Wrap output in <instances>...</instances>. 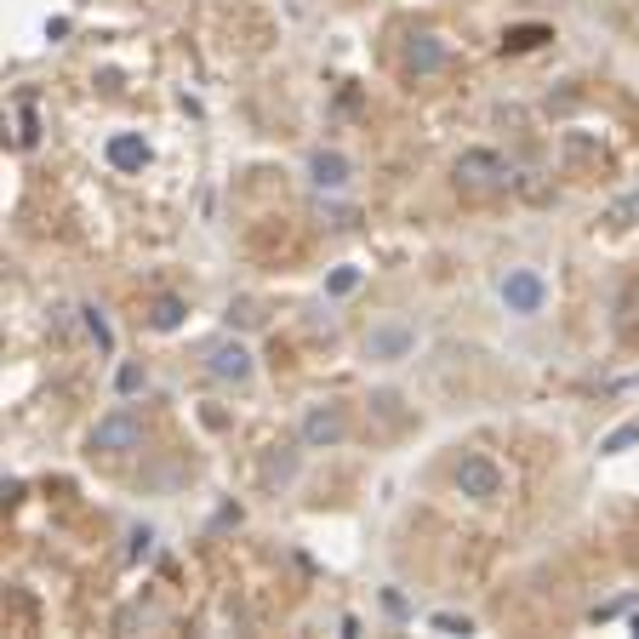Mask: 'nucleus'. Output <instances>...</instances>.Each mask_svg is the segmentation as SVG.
I'll list each match as a JSON object with an SVG mask.
<instances>
[{
	"instance_id": "2eb2a0df",
	"label": "nucleus",
	"mask_w": 639,
	"mask_h": 639,
	"mask_svg": "<svg viewBox=\"0 0 639 639\" xmlns=\"http://www.w3.org/2000/svg\"><path fill=\"white\" fill-rule=\"evenodd\" d=\"M543 40H554L548 29H536V23H531V29H514V35H508L502 46H508V52H531V46H543Z\"/></svg>"
},
{
	"instance_id": "39448f33",
	"label": "nucleus",
	"mask_w": 639,
	"mask_h": 639,
	"mask_svg": "<svg viewBox=\"0 0 639 639\" xmlns=\"http://www.w3.org/2000/svg\"><path fill=\"white\" fill-rule=\"evenodd\" d=\"M297 440H303V451H338V446L348 440V412H343L338 400L309 405V412H303V423H297Z\"/></svg>"
},
{
	"instance_id": "f03ea898",
	"label": "nucleus",
	"mask_w": 639,
	"mask_h": 639,
	"mask_svg": "<svg viewBox=\"0 0 639 639\" xmlns=\"http://www.w3.org/2000/svg\"><path fill=\"white\" fill-rule=\"evenodd\" d=\"M451 485H457V497H469V502H497L502 497V463L485 451H469V457H457Z\"/></svg>"
},
{
	"instance_id": "ddd939ff",
	"label": "nucleus",
	"mask_w": 639,
	"mask_h": 639,
	"mask_svg": "<svg viewBox=\"0 0 639 639\" xmlns=\"http://www.w3.org/2000/svg\"><path fill=\"white\" fill-rule=\"evenodd\" d=\"M348 292H360V269L354 263H338L326 274V297H348Z\"/></svg>"
},
{
	"instance_id": "a211bd4d",
	"label": "nucleus",
	"mask_w": 639,
	"mask_h": 639,
	"mask_svg": "<svg viewBox=\"0 0 639 639\" xmlns=\"http://www.w3.org/2000/svg\"><path fill=\"white\" fill-rule=\"evenodd\" d=\"M115 382H120V394H138L149 377H143V366H120V377H115Z\"/></svg>"
},
{
	"instance_id": "7ed1b4c3",
	"label": "nucleus",
	"mask_w": 639,
	"mask_h": 639,
	"mask_svg": "<svg viewBox=\"0 0 639 639\" xmlns=\"http://www.w3.org/2000/svg\"><path fill=\"white\" fill-rule=\"evenodd\" d=\"M497 297H502V309L514 315V320H536L548 309V280L536 274V269H508L497 280Z\"/></svg>"
},
{
	"instance_id": "dca6fc26",
	"label": "nucleus",
	"mask_w": 639,
	"mask_h": 639,
	"mask_svg": "<svg viewBox=\"0 0 639 639\" xmlns=\"http://www.w3.org/2000/svg\"><path fill=\"white\" fill-rule=\"evenodd\" d=\"M628 446H639V423H628V428H617V434H605V457H617V451H628Z\"/></svg>"
},
{
	"instance_id": "f257e3e1",
	"label": "nucleus",
	"mask_w": 639,
	"mask_h": 639,
	"mask_svg": "<svg viewBox=\"0 0 639 639\" xmlns=\"http://www.w3.org/2000/svg\"><path fill=\"white\" fill-rule=\"evenodd\" d=\"M143 446V417L132 405H115L109 417H97V428L86 434V451L92 457H132Z\"/></svg>"
},
{
	"instance_id": "f8f14e48",
	"label": "nucleus",
	"mask_w": 639,
	"mask_h": 639,
	"mask_svg": "<svg viewBox=\"0 0 639 639\" xmlns=\"http://www.w3.org/2000/svg\"><path fill=\"white\" fill-rule=\"evenodd\" d=\"M184 297H155V309H149V326H155V331H177V326H184Z\"/></svg>"
},
{
	"instance_id": "0eeeda50",
	"label": "nucleus",
	"mask_w": 639,
	"mask_h": 639,
	"mask_svg": "<svg viewBox=\"0 0 639 639\" xmlns=\"http://www.w3.org/2000/svg\"><path fill=\"white\" fill-rule=\"evenodd\" d=\"M457 184H469V189H508V184H514V166H508L497 149H463V155H457Z\"/></svg>"
},
{
	"instance_id": "1a4fd4ad",
	"label": "nucleus",
	"mask_w": 639,
	"mask_h": 639,
	"mask_svg": "<svg viewBox=\"0 0 639 639\" xmlns=\"http://www.w3.org/2000/svg\"><path fill=\"white\" fill-rule=\"evenodd\" d=\"M348 177H354V166H348V155H338V149H315L309 155V189L315 194H343Z\"/></svg>"
},
{
	"instance_id": "423d86ee",
	"label": "nucleus",
	"mask_w": 639,
	"mask_h": 639,
	"mask_svg": "<svg viewBox=\"0 0 639 639\" xmlns=\"http://www.w3.org/2000/svg\"><path fill=\"white\" fill-rule=\"evenodd\" d=\"M206 377L212 382H223V389H246L251 382V371H258V360H251V348L240 343V338H217L212 348H206Z\"/></svg>"
},
{
	"instance_id": "6ab92c4d",
	"label": "nucleus",
	"mask_w": 639,
	"mask_h": 639,
	"mask_svg": "<svg viewBox=\"0 0 639 639\" xmlns=\"http://www.w3.org/2000/svg\"><path fill=\"white\" fill-rule=\"evenodd\" d=\"M434 628H440V634H474V623H469V617H446V611L434 617Z\"/></svg>"
},
{
	"instance_id": "9d476101",
	"label": "nucleus",
	"mask_w": 639,
	"mask_h": 639,
	"mask_svg": "<svg viewBox=\"0 0 639 639\" xmlns=\"http://www.w3.org/2000/svg\"><path fill=\"white\" fill-rule=\"evenodd\" d=\"M104 161H109L115 171H143V166H149V143H143L138 132H115V138L104 143Z\"/></svg>"
},
{
	"instance_id": "4468645a",
	"label": "nucleus",
	"mask_w": 639,
	"mask_h": 639,
	"mask_svg": "<svg viewBox=\"0 0 639 639\" xmlns=\"http://www.w3.org/2000/svg\"><path fill=\"white\" fill-rule=\"evenodd\" d=\"M605 223H611V228H628V223H639V189H634V194H623L617 206H605Z\"/></svg>"
},
{
	"instance_id": "9b49d317",
	"label": "nucleus",
	"mask_w": 639,
	"mask_h": 639,
	"mask_svg": "<svg viewBox=\"0 0 639 639\" xmlns=\"http://www.w3.org/2000/svg\"><path fill=\"white\" fill-rule=\"evenodd\" d=\"M81 320H86V331H92L97 354H115V326H109V315L97 309V303H81Z\"/></svg>"
},
{
	"instance_id": "f3484780",
	"label": "nucleus",
	"mask_w": 639,
	"mask_h": 639,
	"mask_svg": "<svg viewBox=\"0 0 639 639\" xmlns=\"http://www.w3.org/2000/svg\"><path fill=\"white\" fill-rule=\"evenodd\" d=\"M292 474H297V457H292V451H286V457H274V463L263 469V480H269V485H274V480H280V485H286Z\"/></svg>"
},
{
	"instance_id": "20e7f679",
	"label": "nucleus",
	"mask_w": 639,
	"mask_h": 639,
	"mask_svg": "<svg viewBox=\"0 0 639 639\" xmlns=\"http://www.w3.org/2000/svg\"><path fill=\"white\" fill-rule=\"evenodd\" d=\"M360 348H366L371 366H405L417 354V326L412 320H377Z\"/></svg>"
},
{
	"instance_id": "6e6552de",
	"label": "nucleus",
	"mask_w": 639,
	"mask_h": 639,
	"mask_svg": "<svg viewBox=\"0 0 639 639\" xmlns=\"http://www.w3.org/2000/svg\"><path fill=\"white\" fill-rule=\"evenodd\" d=\"M451 63V52H446V40L440 35H412V40H405V58H400V69L405 74H412V81H434V74H440Z\"/></svg>"
}]
</instances>
